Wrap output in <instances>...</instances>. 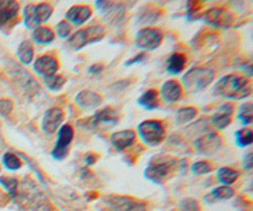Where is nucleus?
Returning a JSON list of instances; mask_svg holds the SVG:
<instances>
[{
	"mask_svg": "<svg viewBox=\"0 0 253 211\" xmlns=\"http://www.w3.org/2000/svg\"><path fill=\"white\" fill-rule=\"evenodd\" d=\"M213 94L230 100H242L251 95V82L245 76L230 73L216 82Z\"/></svg>",
	"mask_w": 253,
	"mask_h": 211,
	"instance_id": "1",
	"label": "nucleus"
},
{
	"mask_svg": "<svg viewBox=\"0 0 253 211\" xmlns=\"http://www.w3.org/2000/svg\"><path fill=\"white\" fill-rule=\"evenodd\" d=\"M177 167V159L169 156H155L144 170V177L155 183H162Z\"/></svg>",
	"mask_w": 253,
	"mask_h": 211,
	"instance_id": "2",
	"label": "nucleus"
},
{
	"mask_svg": "<svg viewBox=\"0 0 253 211\" xmlns=\"http://www.w3.org/2000/svg\"><path fill=\"white\" fill-rule=\"evenodd\" d=\"M214 71L208 67H194L182 76V85L187 91H202L214 80Z\"/></svg>",
	"mask_w": 253,
	"mask_h": 211,
	"instance_id": "3",
	"label": "nucleus"
},
{
	"mask_svg": "<svg viewBox=\"0 0 253 211\" xmlns=\"http://www.w3.org/2000/svg\"><path fill=\"white\" fill-rule=\"evenodd\" d=\"M22 195H23V199L26 200L32 211H53L48 197L42 192V190L31 178H26L23 181Z\"/></svg>",
	"mask_w": 253,
	"mask_h": 211,
	"instance_id": "4",
	"label": "nucleus"
},
{
	"mask_svg": "<svg viewBox=\"0 0 253 211\" xmlns=\"http://www.w3.org/2000/svg\"><path fill=\"white\" fill-rule=\"evenodd\" d=\"M105 35V28L103 26H90L78 31L75 35H70L67 39V46L72 51H80L89 44L101 41Z\"/></svg>",
	"mask_w": 253,
	"mask_h": 211,
	"instance_id": "5",
	"label": "nucleus"
},
{
	"mask_svg": "<svg viewBox=\"0 0 253 211\" xmlns=\"http://www.w3.org/2000/svg\"><path fill=\"white\" fill-rule=\"evenodd\" d=\"M100 211H148L147 204L129 196H109L101 199Z\"/></svg>",
	"mask_w": 253,
	"mask_h": 211,
	"instance_id": "6",
	"label": "nucleus"
},
{
	"mask_svg": "<svg viewBox=\"0 0 253 211\" xmlns=\"http://www.w3.org/2000/svg\"><path fill=\"white\" fill-rule=\"evenodd\" d=\"M139 138L144 144L150 147H157L165 141L166 137V129L164 123L160 120H144L137 128Z\"/></svg>",
	"mask_w": 253,
	"mask_h": 211,
	"instance_id": "7",
	"label": "nucleus"
},
{
	"mask_svg": "<svg viewBox=\"0 0 253 211\" xmlns=\"http://www.w3.org/2000/svg\"><path fill=\"white\" fill-rule=\"evenodd\" d=\"M53 9L48 3H41L37 5L28 4L24 6L23 10V21L24 26L29 29H36L41 27L51 18Z\"/></svg>",
	"mask_w": 253,
	"mask_h": 211,
	"instance_id": "8",
	"label": "nucleus"
},
{
	"mask_svg": "<svg viewBox=\"0 0 253 211\" xmlns=\"http://www.w3.org/2000/svg\"><path fill=\"white\" fill-rule=\"evenodd\" d=\"M164 39V33L161 29L155 28V27H146V28L139 29L137 35H135V46L144 51H153L158 48Z\"/></svg>",
	"mask_w": 253,
	"mask_h": 211,
	"instance_id": "9",
	"label": "nucleus"
},
{
	"mask_svg": "<svg viewBox=\"0 0 253 211\" xmlns=\"http://www.w3.org/2000/svg\"><path fill=\"white\" fill-rule=\"evenodd\" d=\"M72 141H74V128L70 124L61 125L60 130H58L57 141H56L55 148L52 149L51 156L57 161H62L66 158Z\"/></svg>",
	"mask_w": 253,
	"mask_h": 211,
	"instance_id": "10",
	"label": "nucleus"
},
{
	"mask_svg": "<svg viewBox=\"0 0 253 211\" xmlns=\"http://www.w3.org/2000/svg\"><path fill=\"white\" fill-rule=\"evenodd\" d=\"M95 6L100 12V15L103 14L104 19L110 23H119L123 19L126 12L123 4L113 1H95Z\"/></svg>",
	"mask_w": 253,
	"mask_h": 211,
	"instance_id": "11",
	"label": "nucleus"
},
{
	"mask_svg": "<svg viewBox=\"0 0 253 211\" xmlns=\"http://www.w3.org/2000/svg\"><path fill=\"white\" fill-rule=\"evenodd\" d=\"M63 119H65V114H63L62 109L60 107H51L43 114L42 118V123L41 127L44 133L51 136L53 134L57 129H60L61 124H62Z\"/></svg>",
	"mask_w": 253,
	"mask_h": 211,
	"instance_id": "12",
	"label": "nucleus"
},
{
	"mask_svg": "<svg viewBox=\"0 0 253 211\" xmlns=\"http://www.w3.org/2000/svg\"><path fill=\"white\" fill-rule=\"evenodd\" d=\"M194 145H195L199 153L210 156V154L215 153L216 150L221 147V139L216 133L209 132V133L199 137L195 143H194Z\"/></svg>",
	"mask_w": 253,
	"mask_h": 211,
	"instance_id": "13",
	"label": "nucleus"
},
{
	"mask_svg": "<svg viewBox=\"0 0 253 211\" xmlns=\"http://www.w3.org/2000/svg\"><path fill=\"white\" fill-rule=\"evenodd\" d=\"M202 19L203 22H205L207 24H210V26L213 27H218V28H228V27H230L232 22H233L232 14L221 8L209 9L208 12H205V14L203 15Z\"/></svg>",
	"mask_w": 253,
	"mask_h": 211,
	"instance_id": "14",
	"label": "nucleus"
},
{
	"mask_svg": "<svg viewBox=\"0 0 253 211\" xmlns=\"http://www.w3.org/2000/svg\"><path fill=\"white\" fill-rule=\"evenodd\" d=\"M58 67V60L53 55H44L38 57L33 64V70L36 73L41 75L43 78L56 75Z\"/></svg>",
	"mask_w": 253,
	"mask_h": 211,
	"instance_id": "15",
	"label": "nucleus"
},
{
	"mask_svg": "<svg viewBox=\"0 0 253 211\" xmlns=\"http://www.w3.org/2000/svg\"><path fill=\"white\" fill-rule=\"evenodd\" d=\"M118 114L112 107H104L90 119L92 128L114 127V125L118 124Z\"/></svg>",
	"mask_w": 253,
	"mask_h": 211,
	"instance_id": "16",
	"label": "nucleus"
},
{
	"mask_svg": "<svg viewBox=\"0 0 253 211\" xmlns=\"http://www.w3.org/2000/svg\"><path fill=\"white\" fill-rule=\"evenodd\" d=\"M92 15V10L87 5H74L69 9L65 14L67 23H72L74 26H81L86 23Z\"/></svg>",
	"mask_w": 253,
	"mask_h": 211,
	"instance_id": "17",
	"label": "nucleus"
},
{
	"mask_svg": "<svg viewBox=\"0 0 253 211\" xmlns=\"http://www.w3.org/2000/svg\"><path fill=\"white\" fill-rule=\"evenodd\" d=\"M75 102L81 109L92 110L96 109V107H99L103 104V99H101V96L99 94L95 93V91H91V90H83V91H80L76 95Z\"/></svg>",
	"mask_w": 253,
	"mask_h": 211,
	"instance_id": "18",
	"label": "nucleus"
},
{
	"mask_svg": "<svg viewBox=\"0 0 253 211\" xmlns=\"http://www.w3.org/2000/svg\"><path fill=\"white\" fill-rule=\"evenodd\" d=\"M233 105L230 103H225L221 105L211 116V124L216 129H225L232 122V114H233Z\"/></svg>",
	"mask_w": 253,
	"mask_h": 211,
	"instance_id": "19",
	"label": "nucleus"
},
{
	"mask_svg": "<svg viewBox=\"0 0 253 211\" xmlns=\"http://www.w3.org/2000/svg\"><path fill=\"white\" fill-rule=\"evenodd\" d=\"M135 141V133L130 129L119 130L110 136V143L113 147L118 150H124L130 147Z\"/></svg>",
	"mask_w": 253,
	"mask_h": 211,
	"instance_id": "20",
	"label": "nucleus"
},
{
	"mask_svg": "<svg viewBox=\"0 0 253 211\" xmlns=\"http://www.w3.org/2000/svg\"><path fill=\"white\" fill-rule=\"evenodd\" d=\"M161 96L167 103H176L182 98V87L176 80H167L161 87Z\"/></svg>",
	"mask_w": 253,
	"mask_h": 211,
	"instance_id": "21",
	"label": "nucleus"
},
{
	"mask_svg": "<svg viewBox=\"0 0 253 211\" xmlns=\"http://www.w3.org/2000/svg\"><path fill=\"white\" fill-rule=\"evenodd\" d=\"M19 12V4L13 0L0 1V27H4L12 22Z\"/></svg>",
	"mask_w": 253,
	"mask_h": 211,
	"instance_id": "22",
	"label": "nucleus"
},
{
	"mask_svg": "<svg viewBox=\"0 0 253 211\" xmlns=\"http://www.w3.org/2000/svg\"><path fill=\"white\" fill-rule=\"evenodd\" d=\"M15 78H17V82L19 84V86H22V89L27 90L28 94H33L35 91H37L40 87H38L37 81L35 78L32 77L27 71H24L23 69H19L17 67V75H15Z\"/></svg>",
	"mask_w": 253,
	"mask_h": 211,
	"instance_id": "23",
	"label": "nucleus"
},
{
	"mask_svg": "<svg viewBox=\"0 0 253 211\" xmlns=\"http://www.w3.org/2000/svg\"><path fill=\"white\" fill-rule=\"evenodd\" d=\"M186 65V57L182 53H172L170 57L167 58L166 61V70L167 72L171 75H178L182 72V70L185 69Z\"/></svg>",
	"mask_w": 253,
	"mask_h": 211,
	"instance_id": "24",
	"label": "nucleus"
},
{
	"mask_svg": "<svg viewBox=\"0 0 253 211\" xmlns=\"http://www.w3.org/2000/svg\"><path fill=\"white\" fill-rule=\"evenodd\" d=\"M158 93L157 90L150 89L144 91L141 96L138 98V104L141 105L142 107L147 110H153L156 107H158Z\"/></svg>",
	"mask_w": 253,
	"mask_h": 211,
	"instance_id": "25",
	"label": "nucleus"
},
{
	"mask_svg": "<svg viewBox=\"0 0 253 211\" xmlns=\"http://www.w3.org/2000/svg\"><path fill=\"white\" fill-rule=\"evenodd\" d=\"M18 58L19 61L23 65H31L33 61V57H35V48H33V44L31 43V41H23L19 44L17 51Z\"/></svg>",
	"mask_w": 253,
	"mask_h": 211,
	"instance_id": "26",
	"label": "nucleus"
},
{
	"mask_svg": "<svg viewBox=\"0 0 253 211\" xmlns=\"http://www.w3.org/2000/svg\"><path fill=\"white\" fill-rule=\"evenodd\" d=\"M32 38L33 41L38 44H48L53 42L55 39V35L52 32V29L47 28V27H38V28L33 29L32 33Z\"/></svg>",
	"mask_w": 253,
	"mask_h": 211,
	"instance_id": "27",
	"label": "nucleus"
},
{
	"mask_svg": "<svg viewBox=\"0 0 253 211\" xmlns=\"http://www.w3.org/2000/svg\"><path fill=\"white\" fill-rule=\"evenodd\" d=\"M216 177H218V181L221 185L228 186L236 182L239 177V174L236 170H232V168L221 167L216 172Z\"/></svg>",
	"mask_w": 253,
	"mask_h": 211,
	"instance_id": "28",
	"label": "nucleus"
},
{
	"mask_svg": "<svg viewBox=\"0 0 253 211\" xmlns=\"http://www.w3.org/2000/svg\"><path fill=\"white\" fill-rule=\"evenodd\" d=\"M198 115V110L193 106L187 107H181L178 109V111L176 113V123L178 125H185L187 123H190L193 119H195V116Z\"/></svg>",
	"mask_w": 253,
	"mask_h": 211,
	"instance_id": "29",
	"label": "nucleus"
},
{
	"mask_svg": "<svg viewBox=\"0 0 253 211\" xmlns=\"http://www.w3.org/2000/svg\"><path fill=\"white\" fill-rule=\"evenodd\" d=\"M234 137H236V143L238 144V147H248L253 142V132L250 128H242V129L237 130Z\"/></svg>",
	"mask_w": 253,
	"mask_h": 211,
	"instance_id": "30",
	"label": "nucleus"
},
{
	"mask_svg": "<svg viewBox=\"0 0 253 211\" xmlns=\"http://www.w3.org/2000/svg\"><path fill=\"white\" fill-rule=\"evenodd\" d=\"M208 196H211V201H215V200L225 201V200H229L234 196V190L229 186H219V187L214 188L211 194L208 195Z\"/></svg>",
	"mask_w": 253,
	"mask_h": 211,
	"instance_id": "31",
	"label": "nucleus"
},
{
	"mask_svg": "<svg viewBox=\"0 0 253 211\" xmlns=\"http://www.w3.org/2000/svg\"><path fill=\"white\" fill-rule=\"evenodd\" d=\"M0 185L5 188L6 192H8L13 199H15V197L18 196L19 182H18L17 178H14V177H9V176H0Z\"/></svg>",
	"mask_w": 253,
	"mask_h": 211,
	"instance_id": "32",
	"label": "nucleus"
},
{
	"mask_svg": "<svg viewBox=\"0 0 253 211\" xmlns=\"http://www.w3.org/2000/svg\"><path fill=\"white\" fill-rule=\"evenodd\" d=\"M238 119L243 125H250L253 122V106L251 103H246L239 106Z\"/></svg>",
	"mask_w": 253,
	"mask_h": 211,
	"instance_id": "33",
	"label": "nucleus"
},
{
	"mask_svg": "<svg viewBox=\"0 0 253 211\" xmlns=\"http://www.w3.org/2000/svg\"><path fill=\"white\" fill-rule=\"evenodd\" d=\"M43 82L51 91H60L63 85L66 84V77L62 75H52L43 78Z\"/></svg>",
	"mask_w": 253,
	"mask_h": 211,
	"instance_id": "34",
	"label": "nucleus"
},
{
	"mask_svg": "<svg viewBox=\"0 0 253 211\" xmlns=\"http://www.w3.org/2000/svg\"><path fill=\"white\" fill-rule=\"evenodd\" d=\"M3 165L10 171H17L22 167V162H20L19 157L14 153H10V152H6V153H4Z\"/></svg>",
	"mask_w": 253,
	"mask_h": 211,
	"instance_id": "35",
	"label": "nucleus"
},
{
	"mask_svg": "<svg viewBox=\"0 0 253 211\" xmlns=\"http://www.w3.org/2000/svg\"><path fill=\"white\" fill-rule=\"evenodd\" d=\"M211 171H213V166L210 165L208 161H199V162L193 163V166H191V172L196 176L210 174Z\"/></svg>",
	"mask_w": 253,
	"mask_h": 211,
	"instance_id": "36",
	"label": "nucleus"
},
{
	"mask_svg": "<svg viewBox=\"0 0 253 211\" xmlns=\"http://www.w3.org/2000/svg\"><path fill=\"white\" fill-rule=\"evenodd\" d=\"M178 211H202L200 205L195 199H184L180 203Z\"/></svg>",
	"mask_w": 253,
	"mask_h": 211,
	"instance_id": "37",
	"label": "nucleus"
},
{
	"mask_svg": "<svg viewBox=\"0 0 253 211\" xmlns=\"http://www.w3.org/2000/svg\"><path fill=\"white\" fill-rule=\"evenodd\" d=\"M56 32H57V35L62 39L65 38H69L71 35V26L67 23L66 21H62L56 26Z\"/></svg>",
	"mask_w": 253,
	"mask_h": 211,
	"instance_id": "38",
	"label": "nucleus"
},
{
	"mask_svg": "<svg viewBox=\"0 0 253 211\" xmlns=\"http://www.w3.org/2000/svg\"><path fill=\"white\" fill-rule=\"evenodd\" d=\"M158 15H160V13L155 12V10L148 13H143V14L139 15V21H141L142 23L147 24V26H151V24H153L156 21H157Z\"/></svg>",
	"mask_w": 253,
	"mask_h": 211,
	"instance_id": "39",
	"label": "nucleus"
},
{
	"mask_svg": "<svg viewBox=\"0 0 253 211\" xmlns=\"http://www.w3.org/2000/svg\"><path fill=\"white\" fill-rule=\"evenodd\" d=\"M13 110V103L8 99H1L0 100V115L6 116L12 113Z\"/></svg>",
	"mask_w": 253,
	"mask_h": 211,
	"instance_id": "40",
	"label": "nucleus"
},
{
	"mask_svg": "<svg viewBox=\"0 0 253 211\" xmlns=\"http://www.w3.org/2000/svg\"><path fill=\"white\" fill-rule=\"evenodd\" d=\"M242 165L245 170H252L253 161H252V152H248L243 156V161H242Z\"/></svg>",
	"mask_w": 253,
	"mask_h": 211,
	"instance_id": "41",
	"label": "nucleus"
},
{
	"mask_svg": "<svg viewBox=\"0 0 253 211\" xmlns=\"http://www.w3.org/2000/svg\"><path fill=\"white\" fill-rule=\"evenodd\" d=\"M146 60V55L144 53H139V55L135 56L134 58H130L128 61L126 62V66H130V65H134V64H138V62H142Z\"/></svg>",
	"mask_w": 253,
	"mask_h": 211,
	"instance_id": "42",
	"label": "nucleus"
},
{
	"mask_svg": "<svg viewBox=\"0 0 253 211\" xmlns=\"http://www.w3.org/2000/svg\"><path fill=\"white\" fill-rule=\"evenodd\" d=\"M101 71H103V66H101L100 64L92 65V66L89 69V72L92 73V75H98V73L101 72Z\"/></svg>",
	"mask_w": 253,
	"mask_h": 211,
	"instance_id": "43",
	"label": "nucleus"
}]
</instances>
